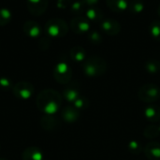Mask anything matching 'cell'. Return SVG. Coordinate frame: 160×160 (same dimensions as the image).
I'll return each mask as SVG.
<instances>
[{"label":"cell","instance_id":"cell-6","mask_svg":"<svg viewBox=\"0 0 160 160\" xmlns=\"http://www.w3.org/2000/svg\"><path fill=\"white\" fill-rule=\"evenodd\" d=\"M14 96L22 100H27L34 94V86L27 82H20L13 85Z\"/></svg>","mask_w":160,"mask_h":160},{"label":"cell","instance_id":"cell-27","mask_svg":"<svg viewBox=\"0 0 160 160\" xmlns=\"http://www.w3.org/2000/svg\"><path fill=\"white\" fill-rule=\"evenodd\" d=\"M89 105V101L87 98H83V97H79L74 102H73V106L77 109V110H84L88 107Z\"/></svg>","mask_w":160,"mask_h":160},{"label":"cell","instance_id":"cell-20","mask_svg":"<svg viewBox=\"0 0 160 160\" xmlns=\"http://www.w3.org/2000/svg\"><path fill=\"white\" fill-rule=\"evenodd\" d=\"M145 8V4L143 0H131L129 1L128 10L132 14H141Z\"/></svg>","mask_w":160,"mask_h":160},{"label":"cell","instance_id":"cell-24","mask_svg":"<svg viewBox=\"0 0 160 160\" xmlns=\"http://www.w3.org/2000/svg\"><path fill=\"white\" fill-rule=\"evenodd\" d=\"M12 16H11V12L8 9V8H0V25H6L8 24L10 20H11Z\"/></svg>","mask_w":160,"mask_h":160},{"label":"cell","instance_id":"cell-5","mask_svg":"<svg viewBox=\"0 0 160 160\" xmlns=\"http://www.w3.org/2000/svg\"><path fill=\"white\" fill-rule=\"evenodd\" d=\"M72 70L67 62H59L53 68V77L55 81L61 84H67L70 82Z\"/></svg>","mask_w":160,"mask_h":160},{"label":"cell","instance_id":"cell-21","mask_svg":"<svg viewBox=\"0 0 160 160\" xmlns=\"http://www.w3.org/2000/svg\"><path fill=\"white\" fill-rule=\"evenodd\" d=\"M144 68L150 74H157L160 71V62L157 59H148L144 64Z\"/></svg>","mask_w":160,"mask_h":160},{"label":"cell","instance_id":"cell-29","mask_svg":"<svg viewBox=\"0 0 160 160\" xmlns=\"http://www.w3.org/2000/svg\"><path fill=\"white\" fill-rule=\"evenodd\" d=\"M0 87L3 89H9L12 87V82L9 78L1 77L0 78Z\"/></svg>","mask_w":160,"mask_h":160},{"label":"cell","instance_id":"cell-25","mask_svg":"<svg viewBox=\"0 0 160 160\" xmlns=\"http://www.w3.org/2000/svg\"><path fill=\"white\" fill-rule=\"evenodd\" d=\"M160 129L159 127H157L155 125H151L149 127H147L144 130V135L147 137V139H152V138H156L159 135Z\"/></svg>","mask_w":160,"mask_h":160},{"label":"cell","instance_id":"cell-13","mask_svg":"<svg viewBox=\"0 0 160 160\" xmlns=\"http://www.w3.org/2000/svg\"><path fill=\"white\" fill-rule=\"evenodd\" d=\"M144 154L149 160H160V143L153 142L144 147Z\"/></svg>","mask_w":160,"mask_h":160},{"label":"cell","instance_id":"cell-22","mask_svg":"<svg viewBox=\"0 0 160 160\" xmlns=\"http://www.w3.org/2000/svg\"><path fill=\"white\" fill-rule=\"evenodd\" d=\"M149 31L153 38L160 41V21L156 20L152 22L149 27Z\"/></svg>","mask_w":160,"mask_h":160},{"label":"cell","instance_id":"cell-7","mask_svg":"<svg viewBox=\"0 0 160 160\" xmlns=\"http://www.w3.org/2000/svg\"><path fill=\"white\" fill-rule=\"evenodd\" d=\"M71 30L78 35H83L91 31V22L84 17H75L70 22Z\"/></svg>","mask_w":160,"mask_h":160},{"label":"cell","instance_id":"cell-18","mask_svg":"<svg viewBox=\"0 0 160 160\" xmlns=\"http://www.w3.org/2000/svg\"><path fill=\"white\" fill-rule=\"evenodd\" d=\"M70 57L74 62L82 63L86 60V52L81 46H75L70 50Z\"/></svg>","mask_w":160,"mask_h":160},{"label":"cell","instance_id":"cell-17","mask_svg":"<svg viewBox=\"0 0 160 160\" xmlns=\"http://www.w3.org/2000/svg\"><path fill=\"white\" fill-rule=\"evenodd\" d=\"M63 97L68 102L73 103L79 97H81V95L78 87H76L75 85H68V87L65 88L63 92Z\"/></svg>","mask_w":160,"mask_h":160},{"label":"cell","instance_id":"cell-12","mask_svg":"<svg viewBox=\"0 0 160 160\" xmlns=\"http://www.w3.org/2000/svg\"><path fill=\"white\" fill-rule=\"evenodd\" d=\"M85 18L90 22H100L104 20V14L102 10L97 7H88L85 10Z\"/></svg>","mask_w":160,"mask_h":160},{"label":"cell","instance_id":"cell-30","mask_svg":"<svg viewBox=\"0 0 160 160\" xmlns=\"http://www.w3.org/2000/svg\"><path fill=\"white\" fill-rule=\"evenodd\" d=\"M72 3V0H58L57 6L59 8H69Z\"/></svg>","mask_w":160,"mask_h":160},{"label":"cell","instance_id":"cell-19","mask_svg":"<svg viewBox=\"0 0 160 160\" xmlns=\"http://www.w3.org/2000/svg\"><path fill=\"white\" fill-rule=\"evenodd\" d=\"M40 124L41 127L47 130H52L58 127V121L56 120V118L53 117L52 115H47V114H45L41 118Z\"/></svg>","mask_w":160,"mask_h":160},{"label":"cell","instance_id":"cell-23","mask_svg":"<svg viewBox=\"0 0 160 160\" xmlns=\"http://www.w3.org/2000/svg\"><path fill=\"white\" fill-rule=\"evenodd\" d=\"M88 40L92 44L99 45L103 41V37H102V35L98 31L93 30V31H90L89 34H88Z\"/></svg>","mask_w":160,"mask_h":160},{"label":"cell","instance_id":"cell-4","mask_svg":"<svg viewBox=\"0 0 160 160\" xmlns=\"http://www.w3.org/2000/svg\"><path fill=\"white\" fill-rule=\"evenodd\" d=\"M138 96L143 102H155L160 99V87L154 83L144 84L140 88Z\"/></svg>","mask_w":160,"mask_h":160},{"label":"cell","instance_id":"cell-2","mask_svg":"<svg viewBox=\"0 0 160 160\" xmlns=\"http://www.w3.org/2000/svg\"><path fill=\"white\" fill-rule=\"evenodd\" d=\"M82 70L87 77L98 78L106 72L107 63L99 56H91L83 62Z\"/></svg>","mask_w":160,"mask_h":160},{"label":"cell","instance_id":"cell-9","mask_svg":"<svg viewBox=\"0 0 160 160\" xmlns=\"http://www.w3.org/2000/svg\"><path fill=\"white\" fill-rule=\"evenodd\" d=\"M28 9L33 15H41L47 8L48 0H26Z\"/></svg>","mask_w":160,"mask_h":160},{"label":"cell","instance_id":"cell-10","mask_svg":"<svg viewBox=\"0 0 160 160\" xmlns=\"http://www.w3.org/2000/svg\"><path fill=\"white\" fill-rule=\"evenodd\" d=\"M22 158V160H43L44 155L38 147L30 146L23 151Z\"/></svg>","mask_w":160,"mask_h":160},{"label":"cell","instance_id":"cell-28","mask_svg":"<svg viewBox=\"0 0 160 160\" xmlns=\"http://www.w3.org/2000/svg\"><path fill=\"white\" fill-rule=\"evenodd\" d=\"M128 149L132 154H140L142 150V146L138 141H131L128 143Z\"/></svg>","mask_w":160,"mask_h":160},{"label":"cell","instance_id":"cell-8","mask_svg":"<svg viewBox=\"0 0 160 160\" xmlns=\"http://www.w3.org/2000/svg\"><path fill=\"white\" fill-rule=\"evenodd\" d=\"M102 32L109 36H116L121 31V24L113 19H104L99 22Z\"/></svg>","mask_w":160,"mask_h":160},{"label":"cell","instance_id":"cell-32","mask_svg":"<svg viewBox=\"0 0 160 160\" xmlns=\"http://www.w3.org/2000/svg\"><path fill=\"white\" fill-rule=\"evenodd\" d=\"M158 15L160 16V5L159 7H158Z\"/></svg>","mask_w":160,"mask_h":160},{"label":"cell","instance_id":"cell-3","mask_svg":"<svg viewBox=\"0 0 160 160\" xmlns=\"http://www.w3.org/2000/svg\"><path fill=\"white\" fill-rule=\"evenodd\" d=\"M45 32L51 38H63L68 34V26L62 19H51L45 24Z\"/></svg>","mask_w":160,"mask_h":160},{"label":"cell","instance_id":"cell-16","mask_svg":"<svg viewBox=\"0 0 160 160\" xmlns=\"http://www.w3.org/2000/svg\"><path fill=\"white\" fill-rule=\"evenodd\" d=\"M144 116L153 123H157L160 120V108L156 105H150L144 110Z\"/></svg>","mask_w":160,"mask_h":160},{"label":"cell","instance_id":"cell-33","mask_svg":"<svg viewBox=\"0 0 160 160\" xmlns=\"http://www.w3.org/2000/svg\"><path fill=\"white\" fill-rule=\"evenodd\" d=\"M0 160H5V159H2V158H0Z\"/></svg>","mask_w":160,"mask_h":160},{"label":"cell","instance_id":"cell-1","mask_svg":"<svg viewBox=\"0 0 160 160\" xmlns=\"http://www.w3.org/2000/svg\"><path fill=\"white\" fill-rule=\"evenodd\" d=\"M37 107L47 115H53L58 112L62 104V96L53 89H45L37 97Z\"/></svg>","mask_w":160,"mask_h":160},{"label":"cell","instance_id":"cell-31","mask_svg":"<svg viewBox=\"0 0 160 160\" xmlns=\"http://www.w3.org/2000/svg\"><path fill=\"white\" fill-rule=\"evenodd\" d=\"M82 3L88 8V7H96L99 0H82Z\"/></svg>","mask_w":160,"mask_h":160},{"label":"cell","instance_id":"cell-15","mask_svg":"<svg viewBox=\"0 0 160 160\" xmlns=\"http://www.w3.org/2000/svg\"><path fill=\"white\" fill-rule=\"evenodd\" d=\"M79 110H77L74 106H68L62 112V117L67 123H74L79 118Z\"/></svg>","mask_w":160,"mask_h":160},{"label":"cell","instance_id":"cell-26","mask_svg":"<svg viewBox=\"0 0 160 160\" xmlns=\"http://www.w3.org/2000/svg\"><path fill=\"white\" fill-rule=\"evenodd\" d=\"M84 6H85V5L82 3V0H77V1H74V2L71 3L69 8H70L71 12H72L73 14L78 15V14H81V13L82 12V10H83V8H84Z\"/></svg>","mask_w":160,"mask_h":160},{"label":"cell","instance_id":"cell-11","mask_svg":"<svg viewBox=\"0 0 160 160\" xmlns=\"http://www.w3.org/2000/svg\"><path fill=\"white\" fill-rule=\"evenodd\" d=\"M106 3L109 8L116 13H123L129 8L128 0H106Z\"/></svg>","mask_w":160,"mask_h":160},{"label":"cell","instance_id":"cell-34","mask_svg":"<svg viewBox=\"0 0 160 160\" xmlns=\"http://www.w3.org/2000/svg\"><path fill=\"white\" fill-rule=\"evenodd\" d=\"M159 129H160V126H159Z\"/></svg>","mask_w":160,"mask_h":160},{"label":"cell","instance_id":"cell-14","mask_svg":"<svg viewBox=\"0 0 160 160\" xmlns=\"http://www.w3.org/2000/svg\"><path fill=\"white\" fill-rule=\"evenodd\" d=\"M23 32L30 38H38L41 34L40 26L34 21H27L23 23Z\"/></svg>","mask_w":160,"mask_h":160}]
</instances>
